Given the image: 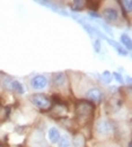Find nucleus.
<instances>
[{
  "label": "nucleus",
  "instance_id": "6e6552de",
  "mask_svg": "<svg viewBox=\"0 0 132 147\" xmlns=\"http://www.w3.org/2000/svg\"><path fill=\"white\" fill-rule=\"evenodd\" d=\"M48 136H49L50 142H51L52 144H57V143L59 142V139H60V137H61L59 129H58V128H55V127H51V128L49 129Z\"/></svg>",
  "mask_w": 132,
  "mask_h": 147
},
{
  "label": "nucleus",
  "instance_id": "dca6fc26",
  "mask_svg": "<svg viewBox=\"0 0 132 147\" xmlns=\"http://www.w3.org/2000/svg\"><path fill=\"white\" fill-rule=\"evenodd\" d=\"M121 3L124 6V9L127 8V10L128 11H131V8H132V2L130 0H128V1H121Z\"/></svg>",
  "mask_w": 132,
  "mask_h": 147
},
{
  "label": "nucleus",
  "instance_id": "39448f33",
  "mask_svg": "<svg viewBox=\"0 0 132 147\" xmlns=\"http://www.w3.org/2000/svg\"><path fill=\"white\" fill-rule=\"evenodd\" d=\"M29 83H31V86L35 90H43L48 86V79L47 76L38 74V75H35L34 78H32Z\"/></svg>",
  "mask_w": 132,
  "mask_h": 147
},
{
  "label": "nucleus",
  "instance_id": "0eeeda50",
  "mask_svg": "<svg viewBox=\"0 0 132 147\" xmlns=\"http://www.w3.org/2000/svg\"><path fill=\"white\" fill-rule=\"evenodd\" d=\"M86 98L92 100V101H101L103 98V92L98 88H92L86 92Z\"/></svg>",
  "mask_w": 132,
  "mask_h": 147
},
{
  "label": "nucleus",
  "instance_id": "aec40b11",
  "mask_svg": "<svg viewBox=\"0 0 132 147\" xmlns=\"http://www.w3.org/2000/svg\"><path fill=\"white\" fill-rule=\"evenodd\" d=\"M0 147H3V146H1V145H0Z\"/></svg>",
  "mask_w": 132,
  "mask_h": 147
},
{
  "label": "nucleus",
  "instance_id": "4468645a",
  "mask_svg": "<svg viewBox=\"0 0 132 147\" xmlns=\"http://www.w3.org/2000/svg\"><path fill=\"white\" fill-rule=\"evenodd\" d=\"M108 43H109L111 45H113L115 49H116L118 51H119V52H120L122 55H127V52H125V49H123L120 46V45H118V43H115V42H113V40H108Z\"/></svg>",
  "mask_w": 132,
  "mask_h": 147
},
{
  "label": "nucleus",
  "instance_id": "9b49d317",
  "mask_svg": "<svg viewBox=\"0 0 132 147\" xmlns=\"http://www.w3.org/2000/svg\"><path fill=\"white\" fill-rule=\"evenodd\" d=\"M59 147H70L71 145V139L68 135H62L58 142Z\"/></svg>",
  "mask_w": 132,
  "mask_h": 147
},
{
  "label": "nucleus",
  "instance_id": "a211bd4d",
  "mask_svg": "<svg viewBox=\"0 0 132 147\" xmlns=\"http://www.w3.org/2000/svg\"><path fill=\"white\" fill-rule=\"evenodd\" d=\"M114 76L116 78V80H118L119 82H122V78H121V75L119 73H116V72H115V73H114Z\"/></svg>",
  "mask_w": 132,
  "mask_h": 147
},
{
  "label": "nucleus",
  "instance_id": "7ed1b4c3",
  "mask_svg": "<svg viewBox=\"0 0 132 147\" xmlns=\"http://www.w3.org/2000/svg\"><path fill=\"white\" fill-rule=\"evenodd\" d=\"M102 16L104 17V19L107 23H116L120 18V15L118 9H115L114 7H106L103 9L102 11Z\"/></svg>",
  "mask_w": 132,
  "mask_h": 147
},
{
  "label": "nucleus",
  "instance_id": "f03ea898",
  "mask_svg": "<svg viewBox=\"0 0 132 147\" xmlns=\"http://www.w3.org/2000/svg\"><path fill=\"white\" fill-rule=\"evenodd\" d=\"M92 110H93V107L87 103V102H81L78 107H77V117L80 119V121H86L88 120L89 116L92 115Z\"/></svg>",
  "mask_w": 132,
  "mask_h": 147
},
{
  "label": "nucleus",
  "instance_id": "9d476101",
  "mask_svg": "<svg viewBox=\"0 0 132 147\" xmlns=\"http://www.w3.org/2000/svg\"><path fill=\"white\" fill-rule=\"evenodd\" d=\"M71 144L73 147H83L85 145V138L81 134L76 135L71 140Z\"/></svg>",
  "mask_w": 132,
  "mask_h": 147
},
{
  "label": "nucleus",
  "instance_id": "20e7f679",
  "mask_svg": "<svg viewBox=\"0 0 132 147\" xmlns=\"http://www.w3.org/2000/svg\"><path fill=\"white\" fill-rule=\"evenodd\" d=\"M96 133L101 136H107L112 133V125L106 119H99L96 123Z\"/></svg>",
  "mask_w": 132,
  "mask_h": 147
},
{
  "label": "nucleus",
  "instance_id": "ddd939ff",
  "mask_svg": "<svg viewBox=\"0 0 132 147\" xmlns=\"http://www.w3.org/2000/svg\"><path fill=\"white\" fill-rule=\"evenodd\" d=\"M85 5H86V1H73L72 2V9L79 11V10L83 9V7Z\"/></svg>",
  "mask_w": 132,
  "mask_h": 147
},
{
  "label": "nucleus",
  "instance_id": "6ab92c4d",
  "mask_svg": "<svg viewBox=\"0 0 132 147\" xmlns=\"http://www.w3.org/2000/svg\"><path fill=\"white\" fill-rule=\"evenodd\" d=\"M109 147H116V146H109Z\"/></svg>",
  "mask_w": 132,
  "mask_h": 147
},
{
  "label": "nucleus",
  "instance_id": "f3484780",
  "mask_svg": "<svg viewBox=\"0 0 132 147\" xmlns=\"http://www.w3.org/2000/svg\"><path fill=\"white\" fill-rule=\"evenodd\" d=\"M99 49H101V43H99V40L97 39V40H95V51L98 53V52H99Z\"/></svg>",
  "mask_w": 132,
  "mask_h": 147
},
{
  "label": "nucleus",
  "instance_id": "f257e3e1",
  "mask_svg": "<svg viewBox=\"0 0 132 147\" xmlns=\"http://www.w3.org/2000/svg\"><path fill=\"white\" fill-rule=\"evenodd\" d=\"M31 101L32 103L40 109H49L51 107V100L43 93H35L31 96Z\"/></svg>",
  "mask_w": 132,
  "mask_h": 147
},
{
  "label": "nucleus",
  "instance_id": "2eb2a0df",
  "mask_svg": "<svg viewBox=\"0 0 132 147\" xmlns=\"http://www.w3.org/2000/svg\"><path fill=\"white\" fill-rule=\"evenodd\" d=\"M102 76H103V79H104V81H105L106 83H109V82H111V80H112V75H111V73H109L108 71H105Z\"/></svg>",
  "mask_w": 132,
  "mask_h": 147
},
{
  "label": "nucleus",
  "instance_id": "f8f14e48",
  "mask_svg": "<svg viewBox=\"0 0 132 147\" xmlns=\"http://www.w3.org/2000/svg\"><path fill=\"white\" fill-rule=\"evenodd\" d=\"M121 42H122V44H123L124 46H127L129 49H131V38L129 37V35L123 34V35L121 36Z\"/></svg>",
  "mask_w": 132,
  "mask_h": 147
},
{
  "label": "nucleus",
  "instance_id": "1a4fd4ad",
  "mask_svg": "<svg viewBox=\"0 0 132 147\" xmlns=\"http://www.w3.org/2000/svg\"><path fill=\"white\" fill-rule=\"evenodd\" d=\"M8 88L14 90L15 92H18V93H24V88L21 84L19 81L17 80H10L9 84H8Z\"/></svg>",
  "mask_w": 132,
  "mask_h": 147
},
{
  "label": "nucleus",
  "instance_id": "423d86ee",
  "mask_svg": "<svg viewBox=\"0 0 132 147\" xmlns=\"http://www.w3.org/2000/svg\"><path fill=\"white\" fill-rule=\"evenodd\" d=\"M52 82H53L54 86H57V88H63L67 84V75L64 72L54 73L52 76Z\"/></svg>",
  "mask_w": 132,
  "mask_h": 147
}]
</instances>
